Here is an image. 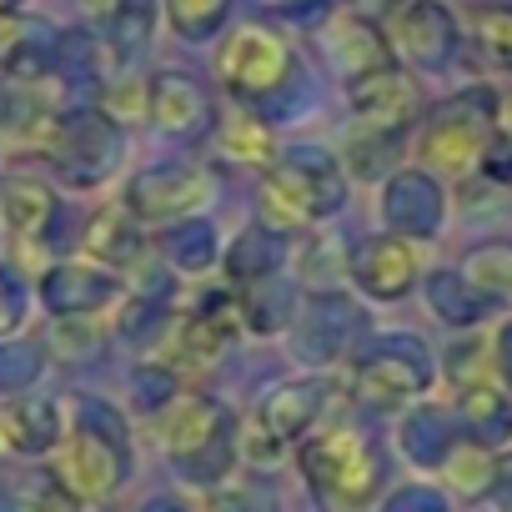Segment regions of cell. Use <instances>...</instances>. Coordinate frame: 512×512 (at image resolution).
Masks as SVG:
<instances>
[{
  "instance_id": "obj_11",
  "label": "cell",
  "mask_w": 512,
  "mask_h": 512,
  "mask_svg": "<svg viewBox=\"0 0 512 512\" xmlns=\"http://www.w3.org/2000/svg\"><path fill=\"white\" fill-rule=\"evenodd\" d=\"M427 377H432V372H427L422 347H417V342H392V347H382V352H372V357L357 362L352 387H357V397L372 402V407H402V402H412L417 392H427Z\"/></svg>"
},
{
  "instance_id": "obj_14",
  "label": "cell",
  "mask_w": 512,
  "mask_h": 512,
  "mask_svg": "<svg viewBox=\"0 0 512 512\" xmlns=\"http://www.w3.org/2000/svg\"><path fill=\"white\" fill-rule=\"evenodd\" d=\"M417 272H422V262H417V251H412L407 236H377V241H367L357 251V262H352L357 287L367 297H377V302L407 297L417 287Z\"/></svg>"
},
{
  "instance_id": "obj_26",
  "label": "cell",
  "mask_w": 512,
  "mask_h": 512,
  "mask_svg": "<svg viewBox=\"0 0 512 512\" xmlns=\"http://www.w3.org/2000/svg\"><path fill=\"white\" fill-rule=\"evenodd\" d=\"M216 146H221L231 161H251V166H262V161L277 156L272 126H267V121H256L251 111H226L221 126H216Z\"/></svg>"
},
{
  "instance_id": "obj_33",
  "label": "cell",
  "mask_w": 512,
  "mask_h": 512,
  "mask_svg": "<svg viewBox=\"0 0 512 512\" xmlns=\"http://www.w3.org/2000/svg\"><path fill=\"white\" fill-rule=\"evenodd\" d=\"M71 492L56 482V472H26L11 482V512H71Z\"/></svg>"
},
{
  "instance_id": "obj_34",
  "label": "cell",
  "mask_w": 512,
  "mask_h": 512,
  "mask_svg": "<svg viewBox=\"0 0 512 512\" xmlns=\"http://www.w3.org/2000/svg\"><path fill=\"white\" fill-rule=\"evenodd\" d=\"M472 36H477V51L497 66V71H512V6H492V11H477L472 21Z\"/></svg>"
},
{
  "instance_id": "obj_5",
  "label": "cell",
  "mask_w": 512,
  "mask_h": 512,
  "mask_svg": "<svg viewBox=\"0 0 512 512\" xmlns=\"http://www.w3.org/2000/svg\"><path fill=\"white\" fill-rule=\"evenodd\" d=\"M292 46L272 26H236L216 51V76L236 101H267L292 81Z\"/></svg>"
},
{
  "instance_id": "obj_15",
  "label": "cell",
  "mask_w": 512,
  "mask_h": 512,
  "mask_svg": "<svg viewBox=\"0 0 512 512\" xmlns=\"http://www.w3.org/2000/svg\"><path fill=\"white\" fill-rule=\"evenodd\" d=\"M327 407V387L322 382H282L256 402V437L267 447L297 442L302 432H312V422Z\"/></svg>"
},
{
  "instance_id": "obj_18",
  "label": "cell",
  "mask_w": 512,
  "mask_h": 512,
  "mask_svg": "<svg viewBox=\"0 0 512 512\" xmlns=\"http://www.w3.org/2000/svg\"><path fill=\"white\" fill-rule=\"evenodd\" d=\"M382 216L397 236H432L442 226V191L422 171H402L382 191Z\"/></svg>"
},
{
  "instance_id": "obj_13",
  "label": "cell",
  "mask_w": 512,
  "mask_h": 512,
  "mask_svg": "<svg viewBox=\"0 0 512 512\" xmlns=\"http://www.w3.org/2000/svg\"><path fill=\"white\" fill-rule=\"evenodd\" d=\"M121 297V277H111L106 267H91V262H61L41 277V302L71 322V317H91L101 307H111Z\"/></svg>"
},
{
  "instance_id": "obj_4",
  "label": "cell",
  "mask_w": 512,
  "mask_h": 512,
  "mask_svg": "<svg viewBox=\"0 0 512 512\" xmlns=\"http://www.w3.org/2000/svg\"><path fill=\"white\" fill-rule=\"evenodd\" d=\"M492 126H497V96L492 91H462V96H452L447 106L432 111L417 151L432 171L467 176V171L482 166V156L492 146Z\"/></svg>"
},
{
  "instance_id": "obj_41",
  "label": "cell",
  "mask_w": 512,
  "mask_h": 512,
  "mask_svg": "<svg viewBox=\"0 0 512 512\" xmlns=\"http://www.w3.org/2000/svg\"><path fill=\"white\" fill-rule=\"evenodd\" d=\"M492 492H497V497H502V502L512 507V452H507V457L497 462V482H492Z\"/></svg>"
},
{
  "instance_id": "obj_40",
  "label": "cell",
  "mask_w": 512,
  "mask_h": 512,
  "mask_svg": "<svg viewBox=\"0 0 512 512\" xmlns=\"http://www.w3.org/2000/svg\"><path fill=\"white\" fill-rule=\"evenodd\" d=\"M206 512H256V507H251V497H241V492H216Z\"/></svg>"
},
{
  "instance_id": "obj_24",
  "label": "cell",
  "mask_w": 512,
  "mask_h": 512,
  "mask_svg": "<svg viewBox=\"0 0 512 512\" xmlns=\"http://www.w3.org/2000/svg\"><path fill=\"white\" fill-rule=\"evenodd\" d=\"M136 246H141V226L126 206H106V211L91 216V226H86V251L91 256H101V262H131Z\"/></svg>"
},
{
  "instance_id": "obj_8",
  "label": "cell",
  "mask_w": 512,
  "mask_h": 512,
  "mask_svg": "<svg viewBox=\"0 0 512 512\" xmlns=\"http://www.w3.org/2000/svg\"><path fill=\"white\" fill-rule=\"evenodd\" d=\"M206 201H211V176L201 166H181V161L141 171L126 191V211L136 221H181V216L201 211Z\"/></svg>"
},
{
  "instance_id": "obj_3",
  "label": "cell",
  "mask_w": 512,
  "mask_h": 512,
  "mask_svg": "<svg viewBox=\"0 0 512 512\" xmlns=\"http://www.w3.org/2000/svg\"><path fill=\"white\" fill-rule=\"evenodd\" d=\"M236 422L231 412L216 402V397H186L166 412L161 422V442H166V457L176 462V472L186 482H221L236 462Z\"/></svg>"
},
{
  "instance_id": "obj_29",
  "label": "cell",
  "mask_w": 512,
  "mask_h": 512,
  "mask_svg": "<svg viewBox=\"0 0 512 512\" xmlns=\"http://www.w3.org/2000/svg\"><path fill=\"white\" fill-rule=\"evenodd\" d=\"M292 287L282 282V272L277 277H262V282H246L241 287V322H251L256 332H277L287 317H292Z\"/></svg>"
},
{
  "instance_id": "obj_38",
  "label": "cell",
  "mask_w": 512,
  "mask_h": 512,
  "mask_svg": "<svg viewBox=\"0 0 512 512\" xmlns=\"http://www.w3.org/2000/svg\"><path fill=\"white\" fill-rule=\"evenodd\" d=\"M387 512H447V502L437 492H427V487H407V492H397L387 502Z\"/></svg>"
},
{
  "instance_id": "obj_21",
  "label": "cell",
  "mask_w": 512,
  "mask_h": 512,
  "mask_svg": "<svg viewBox=\"0 0 512 512\" xmlns=\"http://www.w3.org/2000/svg\"><path fill=\"white\" fill-rule=\"evenodd\" d=\"M106 21V46L121 66L141 61L151 36H156V21H161V0H116V6L101 16Z\"/></svg>"
},
{
  "instance_id": "obj_12",
  "label": "cell",
  "mask_w": 512,
  "mask_h": 512,
  "mask_svg": "<svg viewBox=\"0 0 512 512\" xmlns=\"http://www.w3.org/2000/svg\"><path fill=\"white\" fill-rule=\"evenodd\" d=\"M56 482L71 492V502H106L126 482V447L81 427L56 467Z\"/></svg>"
},
{
  "instance_id": "obj_7",
  "label": "cell",
  "mask_w": 512,
  "mask_h": 512,
  "mask_svg": "<svg viewBox=\"0 0 512 512\" xmlns=\"http://www.w3.org/2000/svg\"><path fill=\"white\" fill-rule=\"evenodd\" d=\"M387 46L412 71H442L457 51V21L442 0H397Z\"/></svg>"
},
{
  "instance_id": "obj_28",
  "label": "cell",
  "mask_w": 512,
  "mask_h": 512,
  "mask_svg": "<svg viewBox=\"0 0 512 512\" xmlns=\"http://www.w3.org/2000/svg\"><path fill=\"white\" fill-rule=\"evenodd\" d=\"M442 472H447V482H452L462 497H482V492H492V482H497V457L487 452V442L467 437V442L447 447Z\"/></svg>"
},
{
  "instance_id": "obj_32",
  "label": "cell",
  "mask_w": 512,
  "mask_h": 512,
  "mask_svg": "<svg viewBox=\"0 0 512 512\" xmlns=\"http://www.w3.org/2000/svg\"><path fill=\"white\" fill-rule=\"evenodd\" d=\"M231 16V0H166V21L181 41H211Z\"/></svg>"
},
{
  "instance_id": "obj_6",
  "label": "cell",
  "mask_w": 512,
  "mask_h": 512,
  "mask_svg": "<svg viewBox=\"0 0 512 512\" xmlns=\"http://www.w3.org/2000/svg\"><path fill=\"white\" fill-rule=\"evenodd\" d=\"M126 156L121 126L106 111H81V116H61L51 126V161L71 186H101Z\"/></svg>"
},
{
  "instance_id": "obj_27",
  "label": "cell",
  "mask_w": 512,
  "mask_h": 512,
  "mask_svg": "<svg viewBox=\"0 0 512 512\" xmlns=\"http://www.w3.org/2000/svg\"><path fill=\"white\" fill-rule=\"evenodd\" d=\"M462 282H467L472 292H482L487 302L512 297V241H487V246L467 251Z\"/></svg>"
},
{
  "instance_id": "obj_35",
  "label": "cell",
  "mask_w": 512,
  "mask_h": 512,
  "mask_svg": "<svg viewBox=\"0 0 512 512\" xmlns=\"http://www.w3.org/2000/svg\"><path fill=\"white\" fill-rule=\"evenodd\" d=\"M41 367H46V352L36 342H6L0 347V392L21 397L26 387H36Z\"/></svg>"
},
{
  "instance_id": "obj_37",
  "label": "cell",
  "mask_w": 512,
  "mask_h": 512,
  "mask_svg": "<svg viewBox=\"0 0 512 512\" xmlns=\"http://www.w3.org/2000/svg\"><path fill=\"white\" fill-rule=\"evenodd\" d=\"M81 427L96 432V437H106V442H116V447H126V422H121L106 402H96V397L81 402Z\"/></svg>"
},
{
  "instance_id": "obj_1",
  "label": "cell",
  "mask_w": 512,
  "mask_h": 512,
  "mask_svg": "<svg viewBox=\"0 0 512 512\" xmlns=\"http://www.w3.org/2000/svg\"><path fill=\"white\" fill-rule=\"evenodd\" d=\"M342 201H347L342 166L317 146H297V151H282V161H272V171L262 181V216H267L262 226H272L282 236L307 231L322 216H332Z\"/></svg>"
},
{
  "instance_id": "obj_30",
  "label": "cell",
  "mask_w": 512,
  "mask_h": 512,
  "mask_svg": "<svg viewBox=\"0 0 512 512\" xmlns=\"http://www.w3.org/2000/svg\"><path fill=\"white\" fill-rule=\"evenodd\" d=\"M427 302H432V312H437L442 322H452V327H467V322H477V317L492 307L482 292H472V287L462 282V272H437V277L427 282Z\"/></svg>"
},
{
  "instance_id": "obj_44",
  "label": "cell",
  "mask_w": 512,
  "mask_h": 512,
  "mask_svg": "<svg viewBox=\"0 0 512 512\" xmlns=\"http://www.w3.org/2000/svg\"><path fill=\"white\" fill-rule=\"evenodd\" d=\"M141 512H186V502H176V497H151Z\"/></svg>"
},
{
  "instance_id": "obj_2",
  "label": "cell",
  "mask_w": 512,
  "mask_h": 512,
  "mask_svg": "<svg viewBox=\"0 0 512 512\" xmlns=\"http://www.w3.org/2000/svg\"><path fill=\"white\" fill-rule=\"evenodd\" d=\"M302 472L322 502L357 512L382 487V452L357 427H327V432L302 442Z\"/></svg>"
},
{
  "instance_id": "obj_31",
  "label": "cell",
  "mask_w": 512,
  "mask_h": 512,
  "mask_svg": "<svg viewBox=\"0 0 512 512\" xmlns=\"http://www.w3.org/2000/svg\"><path fill=\"white\" fill-rule=\"evenodd\" d=\"M216 251L221 246H216V231L206 221H181L166 231V262L176 272H206L216 262Z\"/></svg>"
},
{
  "instance_id": "obj_43",
  "label": "cell",
  "mask_w": 512,
  "mask_h": 512,
  "mask_svg": "<svg viewBox=\"0 0 512 512\" xmlns=\"http://www.w3.org/2000/svg\"><path fill=\"white\" fill-rule=\"evenodd\" d=\"M497 362H502V372H507V382H512V327L497 337Z\"/></svg>"
},
{
  "instance_id": "obj_23",
  "label": "cell",
  "mask_w": 512,
  "mask_h": 512,
  "mask_svg": "<svg viewBox=\"0 0 512 512\" xmlns=\"http://www.w3.org/2000/svg\"><path fill=\"white\" fill-rule=\"evenodd\" d=\"M457 407H462V422L472 427L477 442H502V437L512 432V402H507V392L492 387V382H472V387H462Z\"/></svg>"
},
{
  "instance_id": "obj_20",
  "label": "cell",
  "mask_w": 512,
  "mask_h": 512,
  "mask_svg": "<svg viewBox=\"0 0 512 512\" xmlns=\"http://www.w3.org/2000/svg\"><path fill=\"white\" fill-rule=\"evenodd\" d=\"M51 216H56V191L41 176H6L0 181V226L16 241L46 236Z\"/></svg>"
},
{
  "instance_id": "obj_19",
  "label": "cell",
  "mask_w": 512,
  "mask_h": 512,
  "mask_svg": "<svg viewBox=\"0 0 512 512\" xmlns=\"http://www.w3.org/2000/svg\"><path fill=\"white\" fill-rule=\"evenodd\" d=\"M0 442L21 457H46L61 447V412L51 397H11L0 407Z\"/></svg>"
},
{
  "instance_id": "obj_17",
  "label": "cell",
  "mask_w": 512,
  "mask_h": 512,
  "mask_svg": "<svg viewBox=\"0 0 512 512\" xmlns=\"http://www.w3.org/2000/svg\"><path fill=\"white\" fill-rule=\"evenodd\" d=\"M357 322H362V312H357L347 297H317V302L297 317V337H292V347H297L302 362L322 367V362H332V357L347 352Z\"/></svg>"
},
{
  "instance_id": "obj_45",
  "label": "cell",
  "mask_w": 512,
  "mask_h": 512,
  "mask_svg": "<svg viewBox=\"0 0 512 512\" xmlns=\"http://www.w3.org/2000/svg\"><path fill=\"white\" fill-rule=\"evenodd\" d=\"M116 6V0H81V11H91V16H106Z\"/></svg>"
},
{
  "instance_id": "obj_10",
  "label": "cell",
  "mask_w": 512,
  "mask_h": 512,
  "mask_svg": "<svg viewBox=\"0 0 512 512\" xmlns=\"http://www.w3.org/2000/svg\"><path fill=\"white\" fill-rule=\"evenodd\" d=\"M317 41H322L327 66H332L337 76H347V81H357V76H372V71L392 66V46H387L382 26H377L372 16H362V11H347V6H342V11H332V16L322 21Z\"/></svg>"
},
{
  "instance_id": "obj_16",
  "label": "cell",
  "mask_w": 512,
  "mask_h": 512,
  "mask_svg": "<svg viewBox=\"0 0 512 512\" xmlns=\"http://www.w3.org/2000/svg\"><path fill=\"white\" fill-rule=\"evenodd\" d=\"M146 116L166 131V136H196L211 126V96L196 76L186 71H161L146 86Z\"/></svg>"
},
{
  "instance_id": "obj_9",
  "label": "cell",
  "mask_w": 512,
  "mask_h": 512,
  "mask_svg": "<svg viewBox=\"0 0 512 512\" xmlns=\"http://www.w3.org/2000/svg\"><path fill=\"white\" fill-rule=\"evenodd\" d=\"M347 101L367 131H387V136H397L402 126H412L422 116V91H417L412 71H402L397 61L372 71V76L347 81Z\"/></svg>"
},
{
  "instance_id": "obj_36",
  "label": "cell",
  "mask_w": 512,
  "mask_h": 512,
  "mask_svg": "<svg viewBox=\"0 0 512 512\" xmlns=\"http://www.w3.org/2000/svg\"><path fill=\"white\" fill-rule=\"evenodd\" d=\"M131 387H136V402H141V407H166V402L176 397V377H171L166 367H141V372L131 377Z\"/></svg>"
},
{
  "instance_id": "obj_39",
  "label": "cell",
  "mask_w": 512,
  "mask_h": 512,
  "mask_svg": "<svg viewBox=\"0 0 512 512\" xmlns=\"http://www.w3.org/2000/svg\"><path fill=\"white\" fill-rule=\"evenodd\" d=\"M16 322H21V297L11 292V282H0V337L16 332Z\"/></svg>"
},
{
  "instance_id": "obj_25",
  "label": "cell",
  "mask_w": 512,
  "mask_h": 512,
  "mask_svg": "<svg viewBox=\"0 0 512 512\" xmlns=\"http://www.w3.org/2000/svg\"><path fill=\"white\" fill-rule=\"evenodd\" d=\"M236 332H241V312L226 307V302H216V307H206V312H196V317L186 322L181 347H186L196 362H216V357L236 342Z\"/></svg>"
},
{
  "instance_id": "obj_42",
  "label": "cell",
  "mask_w": 512,
  "mask_h": 512,
  "mask_svg": "<svg viewBox=\"0 0 512 512\" xmlns=\"http://www.w3.org/2000/svg\"><path fill=\"white\" fill-rule=\"evenodd\" d=\"M497 131H502V141L512 146V91L497 96Z\"/></svg>"
},
{
  "instance_id": "obj_46",
  "label": "cell",
  "mask_w": 512,
  "mask_h": 512,
  "mask_svg": "<svg viewBox=\"0 0 512 512\" xmlns=\"http://www.w3.org/2000/svg\"><path fill=\"white\" fill-rule=\"evenodd\" d=\"M21 6L26 0H0V16H21Z\"/></svg>"
},
{
  "instance_id": "obj_22",
  "label": "cell",
  "mask_w": 512,
  "mask_h": 512,
  "mask_svg": "<svg viewBox=\"0 0 512 512\" xmlns=\"http://www.w3.org/2000/svg\"><path fill=\"white\" fill-rule=\"evenodd\" d=\"M282 251H287V236L282 231H272V226H246L236 241H231V251H226V272H231V282H262V277H277V267H282Z\"/></svg>"
},
{
  "instance_id": "obj_47",
  "label": "cell",
  "mask_w": 512,
  "mask_h": 512,
  "mask_svg": "<svg viewBox=\"0 0 512 512\" xmlns=\"http://www.w3.org/2000/svg\"><path fill=\"white\" fill-rule=\"evenodd\" d=\"M272 6H282V11H302V6H312V0H272Z\"/></svg>"
}]
</instances>
